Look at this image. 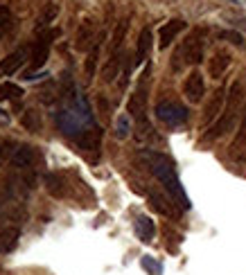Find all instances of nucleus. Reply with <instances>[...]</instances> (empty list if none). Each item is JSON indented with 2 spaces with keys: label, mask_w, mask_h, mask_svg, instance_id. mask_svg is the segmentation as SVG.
<instances>
[{
  "label": "nucleus",
  "mask_w": 246,
  "mask_h": 275,
  "mask_svg": "<svg viewBox=\"0 0 246 275\" xmlns=\"http://www.w3.org/2000/svg\"><path fill=\"white\" fill-rule=\"evenodd\" d=\"M138 158L142 160V165L160 180L165 189H167L169 198L176 203L181 210H190V198H187L185 189H183L181 180L176 176V169H174V162L169 160L165 153H158V151H149V149H142L138 153Z\"/></svg>",
  "instance_id": "f257e3e1"
},
{
  "label": "nucleus",
  "mask_w": 246,
  "mask_h": 275,
  "mask_svg": "<svg viewBox=\"0 0 246 275\" xmlns=\"http://www.w3.org/2000/svg\"><path fill=\"white\" fill-rule=\"evenodd\" d=\"M239 104H241V84L239 81H235V84L230 86V90H228V95H226V106H223V111H221V117H219V120L210 126L208 133L203 135L205 142H212V140L221 138L223 133H228V131L235 126Z\"/></svg>",
  "instance_id": "f03ea898"
},
{
  "label": "nucleus",
  "mask_w": 246,
  "mask_h": 275,
  "mask_svg": "<svg viewBox=\"0 0 246 275\" xmlns=\"http://www.w3.org/2000/svg\"><path fill=\"white\" fill-rule=\"evenodd\" d=\"M203 39H205V30L196 27L187 34V39L183 41L181 45L176 48L172 57V70L181 72L185 66H196L203 59Z\"/></svg>",
  "instance_id": "7ed1b4c3"
},
{
  "label": "nucleus",
  "mask_w": 246,
  "mask_h": 275,
  "mask_svg": "<svg viewBox=\"0 0 246 275\" xmlns=\"http://www.w3.org/2000/svg\"><path fill=\"white\" fill-rule=\"evenodd\" d=\"M147 77H149V66H147L145 72H142L140 84H138L136 93L131 95L129 106H127L129 115H133V120H136V124H138V138L140 140L149 138V135L154 133L149 120H147Z\"/></svg>",
  "instance_id": "20e7f679"
},
{
  "label": "nucleus",
  "mask_w": 246,
  "mask_h": 275,
  "mask_svg": "<svg viewBox=\"0 0 246 275\" xmlns=\"http://www.w3.org/2000/svg\"><path fill=\"white\" fill-rule=\"evenodd\" d=\"M59 36V30H46V32H39V39L32 43V68L25 72V79H32L34 70L46 66L48 61V54H50V45L52 41Z\"/></svg>",
  "instance_id": "39448f33"
},
{
  "label": "nucleus",
  "mask_w": 246,
  "mask_h": 275,
  "mask_svg": "<svg viewBox=\"0 0 246 275\" xmlns=\"http://www.w3.org/2000/svg\"><path fill=\"white\" fill-rule=\"evenodd\" d=\"M154 113H156V117H158L160 122H165L167 126H181V124H185L187 115H190V113H187V108L183 106V104L169 102V99H163V102L156 104Z\"/></svg>",
  "instance_id": "423d86ee"
},
{
  "label": "nucleus",
  "mask_w": 246,
  "mask_h": 275,
  "mask_svg": "<svg viewBox=\"0 0 246 275\" xmlns=\"http://www.w3.org/2000/svg\"><path fill=\"white\" fill-rule=\"evenodd\" d=\"M28 59H32V43L21 45L19 50H14V52L7 54V57L0 61V77H12L21 66H25Z\"/></svg>",
  "instance_id": "0eeeda50"
},
{
  "label": "nucleus",
  "mask_w": 246,
  "mask_h": 275,
  "mask_svg": "<svg viewBox=\"0 0 246 275\" xmlns=\"http://www.w3.org/2000/svg\"><path fill=\"white\" fill-rule=\"evenodd\" d=\"M34 160H37V151H34V147H30V144H21V147H16L14 156H12V167H14L16 171H32L34 167Z\"/></svg>",
  "instance_id": "6e6552de"
},
{
  "label": "nucleus",
  "mask_w": 246,
  "mask_h": 275,
  "mask_svg": "<svg viewBox=\"0 0 246 275\" xmlns=\"http://www.w3.org/2000/svg\"><path fill=\"white\" fill-rule=\"evenodd\" d=\"M183 93H185V97L190 99L192 104L201 102V97H203V93H205V84H203V75H201L199 70L187 75L185 84H183Z\"/></svg>",
  "instance_id": "1a4fd4ad"
},
{
  "label": "nucleus",
  "mask_w": 246,
  "mask_h": 275,
  "mask_svg": "<svg viewBox=\"0 0 246 275\" xmlns=\"http://www.w3.org/2000/svg\"><path fill=\"white\" fill-rule=\"evenodd\" d=\"M77 147L84 149V151H100L102 144V129L97 124H91L77 135Z\"/></svg>",
  "instance_id": "9d476101"
},
{
  "label": "nucleus",
  "mask_w": 246,
  "mask_h": 275,
  "mask_svg": "<svg viewBox=\"0 0 246 275\" xmlns=\"http://www.w3.org/2000/svg\"><path fill=\"white\" fill-rule=\"evenodd\" d=\"M97 36H100V34H95V23H93V21H84L82 25H79V30H77V36H75V50H79V52L91 50L93 45H95Z\"/></svg>",
  "instance_id": "9b49d317"
},
{
  "label": "nucleus",
  "mask_w": 246,
  "mask_h": 275,
  "mask_svg": "<svg viewBox=\"0 0 246 275\" xmlns=\"http://www.w3.org/2000/svg\"><path fill=\"white\" fill-rule=\"evenodd\" d=\"M226 90L223 88H217L214 90V95L210 97V102H208V106H205V111H203V126H210L214 120H217V115H221V111H223V104H226Z\"/></svg>",
  "instance_id": "f8f14e48"
},
{
  "label": "nucleus",
  "mask_w": 246,
  "mask_h": 275,
  "mask_svg": "<svg viewBox=\"0 0 246 275\" xmlns=\"http://www.w3.org/2000/svg\"><path fill=\"white\" fill-rule=\"evenodd\" d=\"M185 27H187V23L181 21V18H172L169 23H165V25L160 27V32H158V45L165 50L183 30H185Z\"/></svg>",
  "instance_id": "ddd939ff"
},
{
  "label": "nucleus",
  "mask_w": 246,
  "mask_h": 275,
  "mask_svg": "<svg viewBox=\"0 0 246 275\" xmlns=\"http://www.w3.org/2000/svg\"><path fill=\"white\" fill-rule=\"evenodd\" d=\"M230 66V52H226V50H217V52L212 54V59L208 61V72L212 79H219V77L226 72V68Z\"/></svg>",
  "instance_id": "4468645a"
},
{
  "label": "nucleus",
  "mask_w": 246,
  "mask_h": 275,
  "mask_svg": "<svg viewBox=\"0 0 246 275\" xmlns=\"http://www.w3.org/2000/svg\"><path fill=\"white\" fill-rule=\"evenodd\" d=\"M21 239V230L16 225H7V228H0V255L3 252H12L16 248Z\"/></svg>",
  "instance_id": "2eb2a0df"
},
{
  "label": "nucleus",
  "mask_w": 246,
  "mask_h": 275,
  "mask_svg": "<svg viewBox=\"0 0 246 275\" xmlns=\"http://www.w3.org/2000/svg\"><path fill=\"white\" fill-rule=\"evenodd\" d=\"M124 59H127L124 50H118V52H111L109 61H106L104 70H102V77H104V81H113L115 77H118L120 66H122V61H124Z\"/></svg>",
  "instance_id": "dca6fc26"
},
{
  "label": "nucleus",
  "mask_w": 246,
  "mask_h": 275,
  "mask_svg": "<svg viewBox=\"0 0 246 275\" xmlns=\"http://www.w3.org/2000/svg\"><path fill=\"white\" fill-rule=\"evenodd\" d=\"M149 201L154 203V207L160 212V214H165V216H172V219H178V214L181 212L176 210V207L172 205V201H167V198L163 196V194H158L156 189H151L149 192Z\"/></svg>",
  "instance_id": "f3484780"
},
{
  "label": "nucleus",
  "mask_w": 246,
  "mask_h": 275,
  "mask_svg": "<svg viewBox=\"0 0 246 275\" xmlns=\"http://www.w3.org/2000/svg\"><path fill=\"white\" fill-rule=\"evenodd\" d=\"M136 234H138V239H140V241H145V243H149L151 239H154L156 225H154V221H151L147 214H140L136 219Z\"/></svg>",
  "instance_id": "a211bd4d"
},
{
  "label": "nucleus",
  "mask_w": 246,
  "mask_h": 275,
  "mask_svg": "<svg viewBox=\"0 0 246 275\" xmlns=\"http://www.w3.org/2000/svg\"><path fill=\"white\" fill-rule=\"evenodd\" d=\"M46 187L52 196H57V198L66 196V183H64V176L61 174H55V171L46 174Z\"/></svg>",
  "instance_id": "6ab92c4d"
},
{
  "label": "nucleus",
  "mask_w": 246,
  "mask_h": 275,
  "mask_svg": "<svg viewBox=\"0 0 246 275\" xmlns=\"http://www.w3.org/2000/svg\"><path fill=\"white\" fill-rule=\"evenodd\" d=\"M21 124H23V129H28L30 133H39V131L43 129L41 115H39V111H34V108H28V111L21 115Z\"/></svg>",
  "instance_id": "aec40b11"
},
{
  "label": "nucleus",
  "mask_w": 246,
  "mask_h": 275,
  "mask_svg": "<svg viewBox=\"0 0 246 275\" xmlns=\"http://www.w3.org/2000/svg\"><path fill=\"white\" fill-rule=\"evenodd\" d=\"M151 50V30L149 27H145V30L140 32V36H138V48H136V63H142L147 59V54H149Z\"/></svg>",
  "instance_id": "412c9836"
},
{
  "label": "nucleus",
  "mask_w": 246,
  "mask_h": 275,
  "mask_svg": "<svg viewBox=\"0 0 246 275\" xmlns=\"http://www.w3.org/2000/svg\"><path fill=\"white\" fill-rule=\"evenodd\" d=\"M102 39H104V34L97 36L95 45H93V48L88 50V59H86V66H84V70H86V77H88V79H93V75H95L97 57H100V50H102Z\"/></svg>",
  "instance_id": "4be33fe9"
},
{
  "label": "nucleus",
  "mask_w": 246,
  "mask_h": 275,
  "mask_svg": "<svg viewBox=\"0 0 246 275\" xmlns=\"http://www.w3.org/2000/svg\"><path fill=\"white\" fill-rule=\"evenodd\" d=\"M25 95V90L19 84H12V81H3L0 84V102H10V99H21Z\"/></svg>",
  "instance_id": "5701e85b"
},
{
  "label": "nucleus",
  "mask_w": 246,
  "mask_h": 275,
  "mask_svg": "<svg viewBox=\"0 0 246 275\" xmlns=\"http://www.w3.org/2000/svg\"><path fill=\"white\" fill-rule=\"evenodd\" d=\"M59 95H61V99H64V102H75V99H77V86H75L73 77H70L68 72H66L64 79H61Z\"/></svg>",
  "instance_id": "b1692460"
},
{
  "label": "nucleus",
  "mask_w": 246,
  "mask_h": 275,
  "mask_svg": "<svg viewBox=\"0 0 246 275\" xmlns=\"http://www.w3.org/2000/svg\"><path fill=\"white\" fill-rule=\"evenodd\" d=\"M127 30H129V18H122V21L115 25L113 39H111V52L122 50V41H124V36H127Z\"/></svg>",
  "instance_id": "393cba45"
},
{
  "label": "nucleus",
  "mask_w": 246,
  "mask_h": 275,
  "mask_svg": "<svg viewBox=\"0 0 246 275\" xmlns=\"http://www.w3.org/2000/svg\"><path fill=\"white\" fill-rule=\"evenodd\" d=\"M57 14H59V7H57V5H48L46 12H43L41 16H39V21H37V32H46V27L55 21Z\"/></svg>",
  "instance_id": "a878e982"
},
{
  "label": "nucleus",
  "mask_w": 246,
  "mask_h": 275,
  "mask_svg": "<svg viewBox=\"0 0 246 275\" xmlns=\"http://www.w3.org/2000/svg\"><path fill=\"white\" fill-rule=\"evenodd\" d=\"M12 27H14V16H12V12L7 7H0V39L10 34Z\"/></svg>",
  "instance_id": "bb28decb"
},
{
  "label": "nucleus",
  "mask_w": 246,
  "mask_h": 275,
  "mask_svg": "<svg viewBox=\"0 0 246 275\" xmlns=\"http://www.w3.org/2000/svg\"><path fill=\"white\" fill-rule=\"evenodd\" d=\"M129 133H131V122H129V115H120L118 120H115V138L124 140V138H129Z\"/></svg>",
  "instance_id": "cd10ccee"
},
{
  "label": "nucleus",
  "mask_w": 246,
  "mask_h": 275,
  "mask_svg": "<svg viewBox=\"0 0 246 275\" xmlns=\"http://www.w3.org/2000/svg\"><path fill=\"white\" fill-rule=\"evenodd\" d=\"M12 149H14V142H12L10 138H0V167H3V162L10 158Z\"/></svg>",
  "instance_id": "c85d7f7f"
},
{
  "label": "nucleus",
  "mask_w": 246,
  "mask_h": 275,
  "mask_svg": "<svg viewBox=\"0 0 246 275\" xmlns=\"http://www.w3.org/2000/svg\"><path fill=\"white\" fill-rule=\"evenodd\" d=\"M142 268H145V270H149L151 275H160V273H163V266H160L156 259H151V257H147V255L142 257Z\"/></svg>",
  "instance_id": "c756f323"
},
{
  "label": "nucleus",
  "mask_w": 246,
  "mask_h": 275,
  "mask_svg": "<svg viewBox=\"0 0 246 275\" xmlns=\"http://www.w3.org/2000/svg\"><path fill=\"white\" fill-rule=\"evenodd\" d=\"M217 36H219L221 41H230V43H235V45H241V43H244L241 34H237V32H219Z\"/></svg>",
  "instance_id": "7c9ffc66"
}]
</instances>
